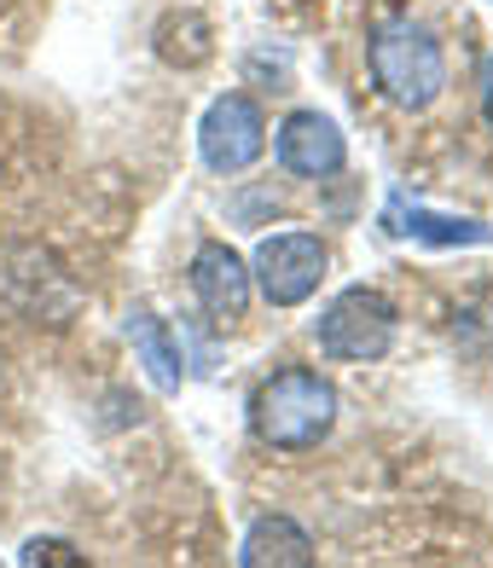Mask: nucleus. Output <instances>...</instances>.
<instances>
[{
    "label": "nucleus",
    "instance_id": "obj_13",
    "mask_svg": "<svg viewBox=\"0 0 493 568\" xmlns=\"http://www.w3.org/2000/svg\"><path fill=\"white\" fill-rule=\"evenodd\" d=\"M482 111H487V122H493V59L482 64Z\"/></svg>",
    "mask_w": 493,
    "mask_h": 568
},
{
    "label": "nucleus",
    "instance_id": "obj_10",
    "mask_svg": "<svg viewBox=\"0 0 493 568\" xmlns=\"http://www.w3.org/2000/svg\"><path fill=\"white\" fill-rule=\"evenodd\" d=\"M239 562L244 568H308L314 562V539L291 516H255L239 546Z\"/></svg>",
    "mask_w": 493,
    "mask_h": 568
},
{
    "label": "nucleus",
    "instance_id": "obj_4",
    "mask_svg": "<svg viewBox=\"0 0 493 568\" xmlns=\"http://www.w3.org/2000/svg\"><path fill=\"white\" fill-rule=\"evenodd\" d=\"M325 267H331V255L314 232H273V239L255 244L250 284H262V296L273 307H302L325 284Z\"/></svg>",
    "mask_w": 493,
    "mask_h": 568
},
{
    "label": "nucleus",
    "instance_id": "obj_1",
    "mask_svg": "<svg viewBox=\"0 0 493 568\" xmlns=\"http://www.w3.org/2000/svg\"><path fill=\"white\" fill-rule=\"evenodd\" d=\"M331 424H336V383L308 366H284L250 395V429L279 453L320 447Z\"/></svg>",
    "mask_w": 493,
    "mask_h": 568
},
{
    "label": "nucleus",
    "instance_id": "obj_9",
    "mask_svg": "<svg viewBox=\"0 0 493 568\" xmlns=\"http://www.w3.org/2000/svg\"><path fill=\"white\" fill-rule=\"evenodd\" d=\"M128 343H134V359L145 366L151 389H158V395H180V383H187V359H180L174 331L151 314V307H134V314H128Z\"/></svg>",
    "mask_w": 493,
    "mask_h": 568
},
{
    "label": "nucleus",
    "instance_id": "obj_7",
    "mask_svg": "<svg viewBox=\"0 0 493 568\" xmlns=\"http://www.w3.org/2000/svg\"><path fill=\"white\" fill-rule=\"evenodd\" d=\"M279 163L302 174V180H325L349 163V145H343V128H336L325 111H291L279 122Z\"/></svg>",
    "mask_w": 493,
    "mask_h": 568
},
{
    "label": "nucleus",
    "instance_id": "obj_8",
    "mask_svg": "<svg viewBox=\"0 0 493 568\" xmlns=\"http://www.w3.org/2000/svg\"><path fill=\"white\" fill-rule=\"evenodd\" d=\"M389 232L419 239V244H441V250H482V244H493V226L487 221L441 215V210H424V203H406V197L389 203Z\"/></svg>",
    "mask_w": 493,
    "mask_h": 568
},
{
    "label": "nucleus",
    "instance_id": "obj_5",
    "mask_svg": "<svg viewBox=\"0 0 493 568\" xmlns=\"http://www.w3.org/2000/svg\"><path fill=\"white\" fill-rule=\"evenodd\" d=\"M198 151L215 174H244L268 151V116L250 93H221L198 122Z\"/></svg>",
    "mask_w": 493,
    "mask_h": 568
},
{
    "label": "nucleus",
    "instance_id": "obj_11",
    "mask_svg": "<svg viewBox=\"0 0 493 568\" xmlns=\"http://www.w3.org/2000/svg\"><path fill=\"white\" fill-rule=\"evenodd\" d=\"M158 59L174 64V70H198L215 59V30L203 12H169L158 23Z\"/></svg>",
    "mask_w": 493,
    "mask_h": 568
},
{
    "label": "nucleus",
    "instance_id": "obj_2",
    "mask_svg": "<svg viewBox=\"0 0 493 568\" xmlns=\"http://www.w3.org/2000/svg\"><path fill=\"white\" fill-rule=\"evenodd\" d=\"M366 64L383 99H395L401 111H430L441 88H447V53L441 41L412 18H383L366 36Z\"/></svg>",
    "mask_w": 493,
    "mask_h": 568
},
{
    "label": "nucleus",
    "instance_id": "obj_3",
    "mask_svg": "<svg viewBox=\"0 0 493 568\" xmlns=\"http://www.w3.org/2000/svg\"><path fill=\"white\" fill-rule=\"evenodd\" d=\"M314 337L331 359H383L395 348V302L372 284H349L314 320Z\"/></svg>",
    "mask_w": 493,
    "mask_h": 568
},
{
    "label": "nucleus",
    "instance_id": "obj_12",
    "mask_svg": "<svg viewBox=\"0 0 493 568\" xmlns=\"http://www.w3.org/2000/svg\"><path fill=\"white\" fill-rule=\"evenodd\" d=\"M23 562L30 568H82V557H76V546H64V539H30V546H23Z\"/></svg>",
    "mask_w": 493,
    "mask_h": 568
},
{
    "label": "nucleus",
    "instance_id": "obj_6",
    "mask_svg": "<svg viewBox=\"0 0 493 568\" xmlns=\"http://www.w3.org/2000/svg\"><path fill=\"white\" fill-rule=\"evenodd\" d=\"M187 278H192L198 307H203L215 325H239V320H244V307H250V262H244L232 244H221V239L198 244Z\"/></svg>",
    "mask_w": 493,
    "mask_h": 568
}]
</instances>
